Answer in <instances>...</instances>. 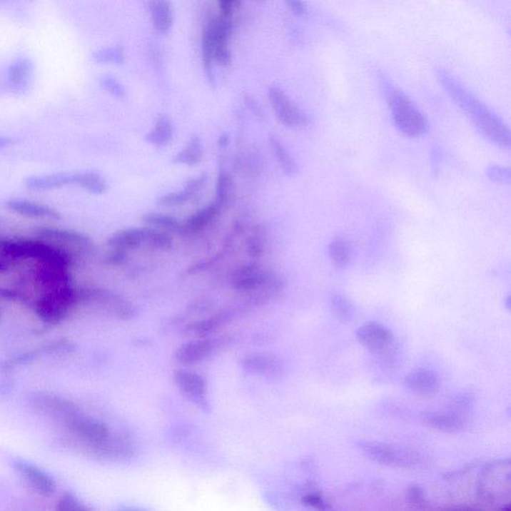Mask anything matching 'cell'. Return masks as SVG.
Segmentation results:
<instances>
[{"label": "cell", "instance_id": "d6a6232c", "mask_svg": "<svg viewBox=\"0 0 511 511\" xmlns=\"http://www.w3.org/2000/svg\"><path fill=\"white\" fill-rule=\"evenodd\" d=\"M93 59L97 64H121L125 60L124 49L121 46L100 49L93 54Z\"/></svg>", "mask_w": 511, "mask_h": 511}, {"label": "cell", "instance_id": "7dc6e473", "mask_svg": "<svg viewBox=\"0 0 511 511\" xmlns=\"http://www.w3.org/2000/svg\"><path fill=\"white\" fill-rule=\"evenodd\" d=\"M221 14L225 16L231 17L233 11L239 5V0H218Z\"/></svg>", "mask_w": 511, "mask_h": 511}, {"label": "cell", "instance_id": "d590c367", "mask_svg": "<svg viewBox=\"0 0 511 511\" xmlns=\"http://www.w3.org/2000/svg\"><path fill=\"white\" fill-rule=\"evenodd\" d=\"M100 85L105 91L108 92L112 96L117 99H124L126 97V90L123 85L120 84L118 80L114 79L113 76L106 75L100 79Z\"/></svg>", "mask_w": 511, "mask_h": 511}, {"label": "cell", "instance_id": "74e56055", "mask_svg": "<svg viewBox=\"0 0 511 511\" xmlns=\"http://www.w3.org/2000/svg\"><path fill=\"white\" fill-rule=\"evenodd\" d=\"M488 178L492 182L500 183V184H505L510 182V169L498 166V165H492L487 169Z\"/></svg>", "mask_w": 511, "mask_h": 511}, {"label": "cell", "instance_id": "f5cc1de1", "mask_svg": "<svg viewBox=\"0 0 511 511\" xmlns=\"http://www.w3.org/2000/svg\"><path fill=\"white\" fill-rule=\"evenodd\" d=\"M255 1L260 2V1H264V0H255Z\"/></svg>", "mask_w": 511, "mask_h": 511}, {"label": "cell", "instance_id": "bcb514c9", "mask_svg": "<svg viewBox=\"0 0 511 511\" xmlns=\"http://www.w3.org/2000/svg\"><path fill=\"white\" fill-rule=\"evenodd\" d=\"M244 101L246 103L248 108L252 112L255 116L259 117V118H264V111H263L262 107L258 103L257 100L250 94L244 95Z\"/></svg>", "mask_w": 511, "mask_h": 511}, {"label": "cell", "instance_id": "816d5d0a", "mask_svg": "<svg viewBox=\"0 0 511 511\" xmlns=\"http://www.w3.org/2000/svg\"><path fill=\"white\" fill-rule=\"evenodd\" d=\"M9 270V264H7L6 260L0 258V274H4Z\"/></svg>", "mask_w": 511, "mask_h": 511}, {"label": "cell", "instance_id": "c3c4849f", "mask_svg": "<svg viewBox=\"0 0 511 511\" xmlns=\"http://www.w3.org/2000/svg\"><path fill=\"white\" fill-rule=\"evenodd\" d=\"M22 295L17 290L9 288L0 287V299L6 300H17L21 299Z\"/></svg>", "mask_w": 511, "mask_h": 511}, {"label": "cell", "instance_id": "f546056e", "mask_svg": "<svg viewBox=\"0 0 511 511\" xmlns=\"http://www.w3.org/2000/svg\"><path fill=\"white\" fill-rule=\"evenodd\" d=\"M234 192V183L230 173L226 170L221 169L218 174L216 182V194H215V203L224 209L230 202Z\"/></svg>", "mask_w": 511, "mask_h": 511}, {"label": "cell", "instance_id": "ee69618b", "mask_svg": "<svg viewBox=\"0 0 511 511\" xmlns=\"http://www.w3.org/2000/svg\"><path fill=\"white\" fill-rule=\"evenodd\" d=\"M423 497H425V493L423 490L418 485H413V487H408L407 492V500L412 505H420L423 502Z\"/></svg>", "mask_w": 511, "mask_h": 511}, {"label": "cell", "instance_id": "d4e9b609", "mask_svg": "<svg viewBox=\"0 0 511 511\" xmlns=\"http://www.w3.org/2000/svg\"><path fill=\"white\" fill-rule=\"evenodd\" d=\"M269 142L272 151L274 153L275 159L279 163V166L283 173L289 177L295 176L299 173V166H298L297 162L295 161L290 153L288 151L285 145L274 134L270 135Z\"/></svg>", "mask_w": 511, "mask_h": 511}, {"label": "cell", "instance_id": "8d00e7d4", "mask_svg": "<svg viewBox=\"0 0 511 511\" xmlns=\"http://www.w3.org/2000/svg\"><path fill=\"white\" fill-rule=\"evenodd\" d=\"M57 510L60 511H82L88 508L80 502L79 497L72 492H65L57 503Z\"/></svg>", "mask_w": 511, "mask_h": 511}, {"label": "cell", "instance_id": "7bdbcfd3", "mask_svg": "<svg viewBox=\"0 0 511 511\" xmlns=\"http://www.w3.org/2000/svg\"><path fill=\"white\" fill-rule=\"evenodd\" d=\"M303 502L308 507H314L315 510H325L328 507L325 505L324 498L320 497V493H308L303 497Z\"/></svg>", "mask_w": 511, "mask_h": 511}, {"label": "cell", "instance_id": "db71d44e", "mask_svg": "<svg viewBox=\"0 0 511 511\" xmlns=\"http://www.w3.org/2000/svg\"><path fill=\"white\" fill-rule=\"evenodd\" d=\"M0 320H1V310H0Z\"/></svg>", "mask_w": 511, "mask_h": 511}, {"label": "cell", "instance_id": "f907efd6", "mask_svg": "<svg viewBox=\"0 0 511 511\" xmlns=\"http://www.w3.org/2000/svg\"><path fill=\"white\" fill-rule=\"evenodd\" d=\"M228 143H229V135L225 133V134H222L221 136L219 137L218 144H219L220 147L225 148L227 146Z\"/></svg>", "mask_w": 511, "mask_h": 511}, {"label": "cell", "instance_id": "60d3db41", "mask_svg": "<svg viewBox=\"0 0 511 511\" xmlns=\"http://www.w3.org/2000/svg\"><path fill=\"white\" fill-rule=\"evenodd\" d=\"M74 350V345L67 340H56L45 347L47 354H69Z\"/></svg>", "mask_w": 511, "mask_h": 511}, {"label": "cell", "instance_id": "2e32d148", "mask_svg": "<svg viewBox=\"0 0 511 511\" xmlns=\"http://www.w3.org/2000/svg\"><path fill=\"white\" fill-rule=\"evenodd\" d=\"M5 206L10 211L20 216L34 218V219H61V214L54 208L25 199H10L5 202Z\"/></svg>", "mask_w": 511, "mask_h": 511}, {"label": "cell", "instance_id": "30bf717a", "mask_svg": "<svg viewBox=\"0 0 511 511\" xmlns=\"http://www.w3.org/2000/svg\"><path fill=\"white\" fill-rule=\"evenodd\" d=\"M174 380L188 400L203 408H209L207 383L201 375L192 370H179L175 372Z\"/></svg>", "mask_w": 511, "mask_h": 511}, {"label": "cell", "instance_id": "f1b7e54d", "mask_svg": "<svg viewBox=\"0 0 511 511\" xmlns=\"http://www.w3.org/2000/svg\"><path fill=\"white\" fill-rule=\"evenodd\" d=\"M142 221L148 226L181 235L182 223L178 221L176 218L169 216V215L154 212L146 213L143 215Z\"/></svg>", "mask_w": 511, "mask_h": 511}, {"label": "cell", "instance_id": "8992f818", "mask_svg": "<svg viewBox=\"0 0 511 511\" xmlns=\"http://www.w3.org/2000/svg\"><path fill=\"white\" fill-rule=\"evenodd\" d=\"M358 447L370 460L388 467L412 468L423 462L420 453L388 443L363 440L358 442Z\"/></svg>", "mask_w": 511, "mask_h": 511}, {"label": "cell", "instance_id": "ac0fdd59", "mask_svg": "<svg viewBox=\"0 0 511 511\" xmlns=\"http://www.w3.org/2000/svg\"><path fill=\"white\" fill-rule=\"evenodd\" d=\"M35 282L39 283L47 290L71 285V275L67 268L40 263L34 270Z\"/></svg>", "mask_w": 511, "mask_h": 511}, {"label": "cell", "instance_id": "9a60e30c", "mask_svg": "<svg viewBox=\"0 0 511 511\" xmlns=\"http://www.w3.org/2000/svg\"><path fill=\"white\" fill-rule=\"evenodd\" d=\"M216 342L214 340L199 339L182 345L176 350L175 358L179 364L191 365L207 359L214 352Z\"/></svg>", "mask_w": 511, "mask_h": 511}, {"label": "cell", "instance_id": "ba28073f", "mask_svg": "<svg viewBox=\"0 0 511 511\" xmlns=\"http://www.w3.org/2000/svg\"><path fill=\"white\" fill-rule=\"evenodd\" d=\"M268 97L280 123L294 129L309 125L310 117L290 101L289 96L280 87L275 85L270 86Z\"/></svg>", "mask_w": 511, "mask_h": 511}, {"label": "cell", "instance_id": "5bb4252c", "mask_svg": "<svg viewBox=\"0 0 511 511\" xmlns=\"http://www.w3.org/2000/svg\"><path fill=\"white\" fill-rule=\"evenodd\" d=\"M208 181L207 173H202L199 176L188 180L182 191L167 193L156 200L158 206L177 207L191 201L202 191Z\"/></svg>", "mask_w": 511, "mask_h": 511}, {"label": "cell", "instance_id": "f35d334b", "mask_svg": "<svg viewBox=\"0 0 511 511\" xmlns=\"http://www.w3.org/2000/svg\"><path fill=\"white\" fill-rule=\"evenodd\" d=\"M213 60L222 66H228L232 64V54L228 44H219L215 45L213 51Z\"/></svg>", "mask_w": 511, "mask_h": 511}, {"label": "cell", "instance_id": "277c9868", "mask_svg": "<svg viewBox=\"0 0 511 511\" xmlns=\"http://www.w3.org/2000/svg\"><path fill=\"white\" fill-rule=\"evenodd\" d=\"M232 285L238 292L264 293L265 297L279 294L285 287L284 279L260 268L255 263L240 265L232 275Z\"/></svg>", "mask_w": 511, "mask_h": 511}, {"label": "cell", "instance_id": "603a6c76", "mask_svg": "<svg viewBox=\"0 0 511 511\" xmlns=\"http://www.w3.org/2000/svg\"><path fill=\"white\" fill-rule=\"evenodd\" d=\"M243 368L252 374L275 375L280 372L282 365L270 355H251L243 360Z\"/></svg>", "mask_w": 511, "mask_h": 511}, {"label": "cell", "instance_id": "1f68e13d", "mask_svg": "<svg viewBox=\"0 0 511 511\" xmlns=\"http://www.w3.org/2000/svg\"><path fill=\"white\" fill-rule=\"evenodd\" d=\"M247 253L253 260H259L265 254V231L264 228L257 226L247 239Z\"/></svg>", "mask_w": 511, "mask_h": 511}, {"label": "cell", "instance_id": "681fc988", "mask_svg": "<svg viewBox=\"0 0 511 511\" xmlns=\"http://www.w3.org/2000/svg\"><path fill=\"white\" fill-rule=\"evenodd\" d=\"M14 144V140L11 138L0 136V149L11 146Z\"/></svg>", "mask_w": 511, "mask_h": 511}, {"label": "cell", "instance_id": "6da1fadb", "mask_svg": "<svg viewBox=\"0 0 511 511\" xmlns=\"http://www.w3.org/2000/svg\"><path fill=\"white\" fill-rule=\"evenodd\" d=\"M435 76L452 101L467 114L480 134L500 148H510V131L502 120L473 95L448 70L438 67Z\"/></svg>", "mask_w": 511, "mask_h": 511}, {"label": "cell", "instance_id": "d6986e66", "mask_svg": "<svg viewBox=\"0 0 511 511\" xmlns=\"http://www.w3.org/2000/svg\"><path fill=\"white\" fill-rule=\"evenodd\" d=\"M25 186L34 192H46L74 185V173L34 175L24 180Z\"/></svg>", "mask_w": 511, "mask_h": 511}, {"label": "cell", "instance_id": "ffe728a7", "mask_svg": "<svg viewBox=\"0 0 511 511\" xmlns=\"http://www.w3.org/2000/svg\"><path fill=\"white\" fill-rule=\"evenodd\" d=\"M222 210V208L218 206L215 202H213L209 206L198 210L191 217L188 218L186 222L182 223L181 235L191 236V235L204 231L206 228L211 226L217 221Z\"/></svg>", "mask_w": 511, "mask_h": 511}, {"label": "cell", "instance_id": "52a82bcc", "mask_svg": "<svg viewBox=\"0 0 511 511\" xmlns=\"http://www.w3.org/2000/svg\"><path fill=\"white\" fill-rule=\"evenodd\" d=\"M65 425L75 437L88 445L95 452L101 455L112 438L115 437L110 432L106 423L81 412L76 413L65 420Z\"/></svg>", "mask_w": 511, "mask_h": 511}, {"label": "cell", "instance_id": "7a4b0ae2", "mask_svg": "<svg viewBox=\"0 0 511 511\" xmlns=\"http://www.w3.org/2000/svg\"><path fill=\"white\" fill-rule=\"evenodd\" d=\"M377 79L398 131L410 138H420L427 134L430 124L410 97L383 71L377 72Z\"/></svg>", "mask_w": 511, "mask_h": 511}, {"label": "cell", "instance_id": "44dd1931", "mask_svg": "<svg viewBox=\"0 0 511 511\" xmlns=\"http://www.w3.org/2000/svg\"><path fill=\"white\" fill-rule=\"evenodd\" d=\"M423 422L428 427L445 432H462L467 428V423L458 413L430 412L423 413Z\"/></svg>", "mask_w": 511, "mask_h": 511}, {"label": "cell", "instance_id": "e0dca14e", "mask_svg": "<svg viewBox=\"0 0 511 511\" xmlns=\"http://www.w3.org/2000/svg\"><path fill=\"white\" fill-rule=\"evenodd\" d=\"M408 390L420 395H430L437 393L440 385V378L433 370L418 369L412 370L403 379Z\"/></svg>", "mask_w": 511, "mask_h": 511}, {"label": "cell", "instance_id": "9c48e42d", "mask_svg": "<svg viewBox=\"0 0 511 511\" xmlns=\"http://www.w3.org/2000/svg\"><path fill=\"white\" fill-rule=\"evenodd\" d=\"M355 337L365 349L374 354L385 352L395 340L392 330L377 322H368L360 325Z\"/></svg>", "mask_w": 511, "mask_h": 511}, {"label": "cell", "instance_id": "484cf974", "mask_svg": "<svg viewBox=\"0 0 511 511\" xmlns=\"http://www.w3.org/2000/svg\"><path fill=\"white\" fill-rule=\"evenodd\" d=\"M74 185L93 195H103L108 191L105 178L93 171L74 173Z\"/></svg>", "mask_w": 511, "mask_h": 511}, {"label": "cell", "instance_id": "4316f807", "mask_svg": "<svg viewBox=\"0 0 511 511\" xmlns=\"http://www.w3.org/2000/svg\"><path fill=\"white\" fill-rule=\"evenodd\" d=\"M203 145L201 139L197 135H193L186 147L178 152L173 158L174 164L187 165V166H196L202 161Z\"/></svg>", "mask_w": 511, "mask_h": 511}, {"label": "cell", "instance_id": "e575fe53", "mask_svg": "<svg viewBox=\"0 0 511 511\" xmlns=\"http://www.w3.org/2000/svg\"><path fill=\"white\" fill-rule=\"evenodd\" d=\"M30 72V64L25 60L15 62L9 69V81L14 88L24 86Z\"/></svg>", "mask_w": 511, "mask_h": 511}, {"label": "cell", "instance_id": "836d02e7", "mask_svg": "<svg viewBox=\"0 0 511 511\" xmlns=\"http://www.w3.org/2000/svg\"><path fill=\"white\" fill-rule=\"evenodd\" d=\"M330 259L339 267H345L350 259V248L343 240L337 239L330 242L329 246Z\"/></svg>", "mask_w": 511, "mask_h": 511}, {"label": "cell", "instance_id": "b9f144b4", "mask_svg": "<svg viewBox=\"0 0 511 511\" xmlns=\"http://www.w3.org/2000/svg\"><path fill=\"white\" fill-rule=\"evenodd\" d=\"M127 251L124 250L111 248V250L105 256L104 262L109 265H119L123 264L127 260Z\"/></svg>", "mask_w": 511, "mask_h": 511}, {"label": "cell", "instance_id": "4dcf8cb0", "mask_svg": "<svg viewBox=\"0 0 511 511\" xmlns=\"http://www.w3.org/2000/svg\"><path fill=\"white\" fill-rule=\"evenodd\" d=\"M330 308H332L333 314L340 322L350 323L354 320L355 307L345 295L335 293L330 298Z\"/></svg>", "mask_w": 511, "mask_h": 511}, {"label": "cell", "instance_id": "5b68a950", "mask_svg": "<svg viewBox=\"0 0 511 511\" xmlns=\"http://www.w3.org/2000/svg\"><path fill=\"white\" fill-rule=\"evenodd\" d=\"M107 244L110 248L127 252L143 246L169 250L172 247L173 240L166 232L160 231L156 228H129L115 232L110 236Z\"/></svg>", "mask_w": 511, "mask_h": 511}, {"label": "cell", "instance_id": "cb8c5ba5", "mask_svg": "<svg viewBox=\"0 0 511 511\" xmlns=\"http://www.w3.org/2000/svg\"><path fill=\"white\" fill-rule=\"evenodd\" d=\"M174 129L170 119L165 115H160L155 120L154 126L144 136V140L149 144L157 147L166 146L172 141Z\"/></svg>", "mask_w": 511, "mask_h": 511}, {"label": "cell", "instance_id": "7c38bea8", "mask_svg": "<svg viewBox=\"0 0 511 511\" xmlns=\"http://www.w3.org/2000/svg\"><path fill=\"white\" fill-rule=\"evenodd\" d=\"M14 467L20 477L29 483V487L42 497H52L56 492V483L54 478L41 468L26 460H14Z\"/></svg>", "mask_w": 511, "mask_h": 511}, {"label": "cell", "instance_id": "f6af8a7d", "mask_svg": "<svg viewBox=\"0 0 511 511\" xmlns=\"http://www.w3.org/2000/svg\"><path fill=\"white\" fill-rule=\"evenodd\" d=\"M290 11L297 16H302L307 12L308 7L304 0H284Z\"/></svg>", "mask_w": 511, "mask_h": 511}, {"label": "cell", "instance_id": "4fadbf2b", "mask_svg": "<svg viewBox=\"0 0 511 511\" xmlns=\"http://www.w3.org/2000/svg\"><path fill=\"white\" fill-rule=\"evenodd\" d=\"M35 233L41 239L74 245L84 251H90L93 248V241L88 235L75 230L57 227H39Z\"/></svg>", "mask_w": 511, "mask_h": 511}, {"label": "cell", "instance_id": "7402d4cb", "mask_svg": "<svg viewBox=\"0 0 511 511\" xmlns=\"http://www.w3.org/2000/svg\"><path fill=\"white\" fill-rule=\"evenodd\" d=\"M149 11L154 29L161 34H168L174 21L170 0H149Z\"/></svg>", "mask_w": 511, "mask_h": 511}, {"label": "cell", "instance_id": "ab89813d", "mask_svg": "<svg viewBox=\"0 0 511 511\" xmlns=\"http://www.w3.org/2000/svg\"><path fill=\"white\" fill-rule=\"evenodd\" d=\"M473 402H475V397L472 393H462L452 398L450 407L455 410V413H460L462 410H468L470 405H472Z\"/></svg>", "mask_w": 511, "mask_h": 511}, {"label": "cell", "instance_id": "3957f363", "mask_svg": "<svg viewBox=\"0 0 511 511\" xmlns=\"http://www.w3.org/2000/svg\"><path fill=\"white\" fill-rule=\"evenodd\" d=\"M80 303L79 289L72 285L46 290L35 302V314L44 324L57 325L64 322L69 312Z\"/></svg>", "mask_w": 511, "mask_h": 511}, {"label": "cell", "instance_id": "8fae6325", "mask_svg": "<svg viewBox=\"0 0 511 511\" xmlns=\"http://www.w3.org/2000/svg\"><path fill=\"white\" fill-rule=\"evenodd\" d=\"M30 403L45 415L62 418L64 422L80 410L71 400L51 393H34L30 398Z\"/></svg>", "mask_w": 511, "mask_h": 511}, {"label": "cell", "instance_id": "83f0119b", "mask_svg": "<svg viewBox=\"0 0 511 511\" xmlns=\"http://www.w3.org/2000/svg\"><path fill=\"white\" fill-rule=\"evenodd\" d=\"M229 319V315L218 314L213 315L209 319H205L202 320H198V322L192 323L191 325H188L186 328L187 334L195 335V337H207L215 330L219 329L221 325H224L225 323L228 322Z\"/></svg>", "mask_w": 511, "mask_h": 511}]
</instances>
